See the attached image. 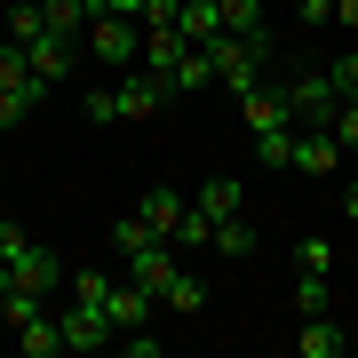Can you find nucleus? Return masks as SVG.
Masks as SVG:
<instances>
[{
	"instance_id": "c85d7f7f",
	"label": "nucleus",
	"mask_w": 358,
	"mask_h": 358,
	"mask_svg": "<svg viewBox=\"0 0 358 358\" xmlns=\"http://www.w3.org/2000/svg\"><path fill=\"white\" fill-rule=\"evenodd\" d=\"M223 32H263V0H223Z\"/></svg>"
},
{
	"instance_id": "7ed1b4c3",
	"label": "nucleus",
	"mask_w": 358,
	"mask_h": 358,
	"mask_svg": "<svg viewBox=\"0 0 358 358\" xmlns=\"http://www.w3.org/2000/svg\"><path fill=\"white\" fill-rule=\"evenodd\" d=\"M88 56L103 72H128L136 56H143V32H136V16H96L88 24Z\"/></svg>"
},
{
	"instance_id": "a211bd4d",
	"label": "nucleus",
	"mask_w": 358,
	"mask_h": 358,
	"mask_svg": "<svg viewBox=\"0 0 358 358\" xmlns=\"http://www.w3.org/2000/svg\"><path fill=\"white\" fill-rule=\"evenodd\" d=\"M128 271H136V287H143V294H167V279H176V263H167V239H159V247H143V255H128Z\"/></svg>"
},
{
	"instance_id": "f257e3e1",
	"label": "nucleus",
	"mask_w": 358,
	"mask_h": 358,
	"mask_svg": "<svg viewBox=\"0 0 358 358\" xmlns=\"http://www.w3.org/2000/svg\"><path fill=\"white\" fill-rule=\"evenodd\" d=\"M207 64H215V80H231V96H247L271 72V32H215L207 40Z\"/></svg>"
},
{
	"instance_id": "4468645a",
	"label": "nucleus",
	"mask_w": 358,
	"mask_h": 358,
	"mask_svg": "<svg viewBox=\"0 0 358 358\" xmlns=\"http://www.w3.org/2000/svg\"><path fill=\"white\" fill-rule=\"evenodd\" d=\"M40 103H48V80H40V72L24 80V88H0V128H24Z\"/></svg>"
},
{
	"instance_id": "393cba45",
	"label": "nucleus",
	"mask_w": 358,
	"mask_h": 358,
	"mask_svg": "<svg viewBox=\"0 0 358 358\" xmlns=\"http://www.w3.org/2000/svg\"><path fill=\"white\" fill-rule=\"evenodd\" d=\"M215 247H223L231 263H247V255H255V231H247L239 215H223V223H215Z\"/></svg>"
},
{
	"instance_id": "f8f14e48",
	"label": "nucleus",
	"mask_w": 358,
	"mask_h": 358,
	"mask_svg": "<svg viewBox=\"0 0 358 358\" xmlns=\"http://www.w3.org/2000/svg\"><path fill=\"white\" fill-rule=\"evenodd\" d=\"M167 103V80L159 72H143V80H120V120H152Z\"/></svg>"
},
{
	"instance_id": "4c0bfd02",
	"label": "nucleus",
	"mask_w": 358,
	"mask_h": 358,
	"mask_svg": "<svg viewBox=\"0 0 358 358\" xmlns=\"http://www.w3.org/2000/svg\"><path fill=\"white\" fill-rule=\"evenodd\" d=\"M334 24H358V0H334Z\"/></svg>"
},
{
	"instance_id": "7c9ffc66",
	"label": "nucleus",
	"mask_w": 358,
	"mask_h": 358,
	"mask_svg": "<svg viewBox=\"0 0 358 358\" xmlns=\"http://www.w3.org/2000/svg\"><path fill=\"white\" fill-rule=\"evenodd\" d=\"M103 294H112L103 271H72V303H103Z\"/></svg>"
},
{
	"instance_id": "423d86ee",
	"label": "nucleus",
	"mask_w": 358,
	"mask_h": 358,
	"mask_svg": "<svg viewBox=\"0 0 358 358\" xmlns=\"http://www.w3.org/2000/svg\"><path fill=\"white\" fill-rule=\"evenodd\" d=\"M239 112H247V136H263V128H287V80H255V88L239 96Z\"/></svg>"
},
{
	"instance_id": "6ab92c4d",
	"label": "nucleus",
	"mask_w": 358,
	"mask_h": 358,
	"mask_svg": "<svg viewBox=\"0 0 358 358\" xmlns=\"http://www.w3.org/2000/svg\"><path fill=\"white\" fill-rule=\"evenodd\" d=\"M176 24H183V32H192L199 48H207V40L223 32V0H183V8H176Z\"/></svg>"
},
{
	"instance_id": "aec40b11",
	"label": "nucleus",
	"mask_w": 358,
	"mask_h": 358,
	"mask_svg": "<svg viewBox=\"0 0 358 358\" xmlns=\"http://www.w3.org/2000/svg\"><path fill=\"white\" fill-rule=\"evenodd\" d=\"M192 207H199V215H207V223H223V215H239V207H247V199H239V183H231V176H215V183H207V192H199Z\"/></svg>"
},
{
	"instance_id": "412c9836",
	"label": "nucleus",
	"mask_w": 358,
	"mask_h": 358,
	"mask_svg": "<svg viewBox=\"0 0 358 358\" xmlns=\"http://www.w3.org/2000/svg\"><path fill=\"white\" fill-rule=\"evenodd\" d=\"M167 310H183V319H192V310H207V279H192V271H176V279H167V294H159Z\"/></svg>"
},
{
	"instance_id": "6e6552de",
	"label": "nucleus",
	"mask_w": 358,
	"mask_h": 358,
	"mask_svg": "<svg viewBox=\"0 0 358 358\" xmlns=\"http://www.w3.org/2000/svg\"><path fill=\"white\" fill-rule=\"evenodd\" d=\"M334 159H343L334 128H294V176H334Z\"/></svg>"
},
{
	"instance_id": "e433bc0d",
	"label": "nucleus",
	"mask_w": 358,
	"mask_h": 358,
	"mask_svg": "<svg viewBox=\"0 0 358 358\" xmlns=\"http://www.w3.org/2000/svg\"><path fill=\"white\" fill-rule=\"evenodd\" d=\"M303 24H334V0H303Z\"/></svg>"
},
{
	"instance_id": "c9c22d12",
	"label": "nucleus",
	"mask_w": 358,
	"mask_h": 358,
	"mask_svg": "<svg viewBox=\"0 0 358 358\" xmlns=\"http://www.w3.org/2000/svg\"><path fill=\"white\" fill-rule=\"evenodd\" d=\"M152 0H96V16H143Z\"/></svg>"
},
{
	"instance_id": "20e7f679",
	"label": "nucleus",
	"mask_w": 358,
	"mask_h": 358,
	"mask_svg": "<svg viewBox=\"0 0 358 358\" xmlns=\"http://www.w3.org/2000/svg\"><path fill=\"white\" fill-rule=\"evenodd\" d=\"M0 287H32V294H56V287H64V263H56V247L24 239L8 263H0Z\"/></svg>"
},
{
	"instance_id": "72a5a7b5",
	"label": "nucleus",
	"mask_w": 358,
	"mask_h": 358,
	"mask_svg": "<svg viewBox=\"0 0 358 358\" xmlns=\"http://www.w3.org/2000/svg\"><path fill=\"white\" fill-rule=\"evenodd\" d=\"M334 143H358V96H343V112H334Z\"/></svg>"
},
{
	"instance_id": "ea45409f",
	"label": "nucleus",
	"mask_w": 358,
	"mask_h": 358,
	"mask_svg": "<svg viewBox=\"0 0 358 358\" xmlns=\"http://www.w3.org/2000/svg\"><path fill=\"white\" fill-rule=\"evenodd\" d=\"M0 8H8V0H0Z\"/></svg>"
},
{
	"instance_id": "9d476101",
	"label": "nucleus",
	"mask_w": 358,
	"mask_h": 358,
	"mask_svg": "<svg viewBox=\"0 0 358 358\" xmlns=\"http://www.w3.org/2000/svg\"><path fill=\"white\" fill-rule=\"evenodd\" d=\"M183 207H192V199H183V192H167V183H152V192L136 199V215L152 223L159 239H176V223H183Z\"/></svg>"
},
{
	"instance_id": "5701e85b",
	"label": "nucleus",
	"mask_w": 358,
	"mask_h": 358,
	"mask_svg": "<svg viewBox=\"0 0 358 358\" xmlns=\"http://www.w3.org/2000/svg\"><path fill=\"white\" fill-rule=\"evenodd\" d=\"M40 303H48V294H32V287H0V319H8V327H32Z\"/></svg>"
},
{
	"instance_id": "f3484780",
	"label": "nucleus",
	"mask_w": 358,
	"mask_h": 358,
	"mask_svg": "<svg viewBox=\"0 0 358 358\" xmlns=\"http://www.w3.org/2000/svg\"><path fill=\"white\" fill-rule=\"evenodd\" d=\"M40 16H48V32H64V40H80L96 24V0H40Z\"/></svg>"
},
{
	"instance_id": "473e14b6",
	"label": "nucleus",
	"mask_w": 358,
	"mask_h": 358,
	"mask_svg": "<svg viewBox=\"0 0 358 358\" xmlns=\"http://www.w3.org/2000/svg\"><path fill=\"white\" fill-rule=\"evenodd\" d=\"M88 120L103 128V120H120V88H88Z\"/></svg>"
},
{
	"instance_id": "ddd939ff",
	"label": "nucleus",
	"mask_w": 358,
	"mask_h": 358,
	"mask_svg": "<svg viewBox=\"0 0 358 358\" xmlns=\"http://www.w3.org/2000/svg\"><path fill=\"white\" fill-rule=\"evenodd\" d=\"M294 350H303V358H343V350H350V334H343V327H334L327 310H319V319H303V334H294Z\"/></svg>"
},
{
	"instance_id": "58836bf2",
	"label": "nucleus",
	"mask_w": 358,
	"mask_h": 358,
	"mask_svg": "<svg viewBox=\"0 0 358 358\" xmlns=\"http://www.w3.org/2000/svg\"><path fill=\"white\" fill-rule=\"evenodd\" d=\"M343 215H350V223H358V183H350V192H343Z\"/></svg>"
},
{
	"instance_id": "39448f33",
	"label": "nucleus",
	"mask_w": 358,
	"mask_h": 358,
	"mask_svg": "<svg viewBox=\"0 0 358 358\" xmlns=\"http://www.w3.org/2000/svg\"><path fill=\"white\" fill-rule=\"evenodd\" d=\"M192 48H199V40L183 32V24H152V32H143V72L176 80V64H183V56H192Z\"/></svg>"
},
{
	"instance_id": "f03ea898",
	"label": "nucleus",
	"mask_w": 358,
	"mask_h": 358,
	"mask_svg": "<svg viewBox=\"0 0 358 358\" xmlns=\"http://www.w3.org/2000/svg\"><path fill=\"white\" fill-rule=\"evenodd\" d=\"M287 112H294V128H334V112H343L334 72H294L287 80Z\"/></svg>"
},
{
	"instance_id": "cd10ccee",
	"label": "nucleus",
	"mask_w": 358,
	"mask_h": 358,
	"mask_svg": "<svg viewBox=\"0 0 358 358\" xmlns=\"http://www.w3.org/2000/svg\"><path fill=\"white\" fill-rule=\"evenodd\" d=\"M24 80H32V56L16 40H0V88H24Z\"/></svg>"
},
{
	"instance_id": "4be33fe9",
	"label": "nucleus",
	"mask_w": 358,
	"mask_h": 358,
	"mask_svg": "<svg viewBox=\"0 0 358 358\" xmlns=\"http://www.w3.org/2000/svg\"><path fill=\"white\" fill-rule=\"evenodd\" d=\"M255 159H263V167H294V120H287V128H263V136H255Z\"/></svg>"
},
{
	"instance_id": "a878e982",
	"label": "nucleus",
	"mask_w": 358,
	"mask_h": 358,
	"mask_svg": "<svg viewBox=\"0 0 358 358\" xmlns=\"http://www.w3.org/2000/svg\"><path fill=\"white\" fill-rule=\"evenodd\" d=\"M207 80H215V64H207V48H192L176 64V80H167V96H183V88H207Z\"/></svg>"
},
{
	"instance_id": "bb28decb",
	"label": "nucleus",
	"mask_w": 358,
	"mask_h": 358,
	"mask_svg": "<svg viewBox=\"0 0 358 358\" xmlns=\"http://www.w3.org/2000/svg\"><path fill=\"white\" fill-rule=\"evenodd\" d=\"M294 310H303V319L327 310V271H303V279H294Z\"/></svg>"
},
{
	"instance_id": "2eb2a0df",
	"label": "nucleus",
	"mask_w": 358,
	"mask_h": 358,
	"mask_svg": "<svg viewBox=\"0 0 358 358\" xmlns=\"http://www.w3.org/2000/svg\"><path fill=\"white\" fill-rule=\"evenodd\" d=\"M16 350H24V358H64V319L40 310L32 327H16Z\"/></svg>"
},
{
	"instance_id": "b1692460",
	"label": "nucleus",
	"mask_w": 358,
	"mask_h": 358,
	"mask_svg": "<svg viewBox=\"0 0 358 358\" xmlns=\"http://www.w3.org/2000/svg\"><path fill=\"white\" fill-rule=\"evenodd\" d=\"M112 247H120V255H143V247H159V231L143 223V215H120L112 223Z\"/></svg>"
},
{
	"instance_id": "2f4dec72",
	"label": "nucleus",
	"mask_w": 358,
	"mask_h": 358,
	"mask_svg": "<svg viewBox=\"0 0 358 358\" xmlns=\"http://www.w3.org/2000/svg\"><path fill=\"white\" fill-rule=\"evenodd\" d=\"M120 350H128V358H159V334H152V327H128V334H120Z\"/></svg>"
},
{
	"instance_id": "f704fd0d",
	"label": "nucleus",
	"mask_w": 358,
	"mask_h": 358,
	"mask_svg": "<svg viewBox=\"0 0 358 358\" xmlns=\"http://www.w3.org/2000/svg\"><path fill=\"white\" fill-rule=\"evenodd\" d=\"M24 239H32L24 223H16V215H0V263H8V255H16V247H24Z\"/></svg>"
},
{
	"instance_id": "0eeeda50",
	"label": "nucleus",
	"mask_w": 358,
	"mask_h": 358,
	"mask_svg": "<svg viewBox=\"0 0 358 358\" xmlns=\"http://www.w3.org/2000/svg\"><path fill=\"white\" fill-rule=\"evenodd\" d=\"M112 310H103V303H72L64 310V350H103V343H112Z\"/></svg>"
},
{
	"instance_id": "c756f323",
	"label": "nucleus",
	"mask_w": 358,
	"mask_h": 358,
	"mask_svg": "<svg viewBox=\"0 0 358 358\" xmlns=\"http://www.w3.org/2000/svg\"><path fill=\"white\" fill-rule=\"evenodd\" d=\"M176 247H215V223H207L199 207H183V223H176Z\"/></svg>"
},
{
	"instance_id": "9b49d317",
	"label": "nucleus",
	"mask_w": 358,
	"mask_h": 358,
	"mask_svg": "<svg viewBox=\"0 0 358 358\" xmlns=\"http://www.w3.org/2000/svg\"><path fill=\"white\" fill-rule=\"evenodd\" d=\"M24 56H32V72L48 80V88L72 72V40H64V32H40V40H24Z\"/></svg>"
},
{
	"instance_id": "dca6fc26",
	"label": "nucleus",
	"mask_w": 358,
	"mask_h": 358,
	"mask_svg": "<svg viewBox=\"0 0 358 358\" xmlns=\"http://www.w3.org/2000/svg\"><path fill=\"white\" fill-rule=\"evenodd\" d=\"M40 32H48L40 0H8V8H0V40H16V48H24V40H40Z\"/></svg>"
},
{
	"instance_id": "1a4fd4ad",
	"label": "nucleus",
	"mask_w": 358,
	"mask_h": 358,
	"mask_svg": "<svg viewBox=\"0 0 358 358\" xmlns=\"http://www.w3.org/2000/svg\"><path fill=\"white\" fill-rule=\"evenodd\" d=\"M103 310H112V327L128 334V327H152V310H159V294H143V287L128 279V287H112V294H103Z\"/></svg>"
}]
</instances>
